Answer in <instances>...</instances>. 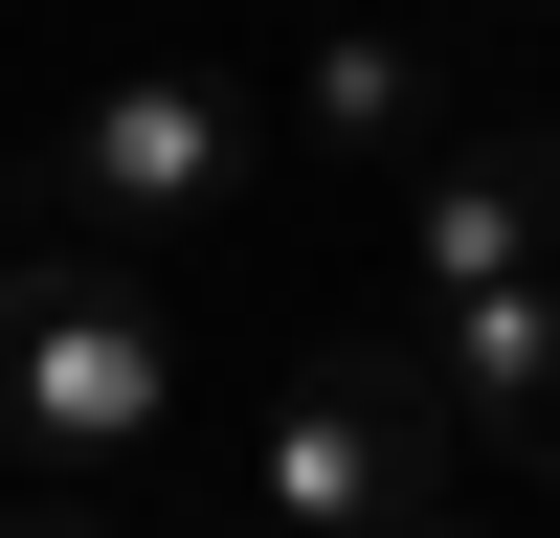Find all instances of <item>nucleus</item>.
Segmentation results:
<instances>
[{
  "instance_id": "nucleus-2",
  "label": "nucleus",
  "mask_w": 560,
  "mask_h": 538,
  "mask_svg": "<svg viewBox=\"0 0 560 538\" xmlns=\"http://www.w3.org/2000/svg\"><path fill=\"white\" fill-rule=\"evenodd\" d=\"M448 359L427 337H314L292 359V404H269V448H247V493H269V538H382V516H427L448 493Z\"/></svg>"
},
{
  "instance_id": "nucleus-1",
  "label": "nucleus",
  "mask_w": 560,
  "mask_h": 538,
  "mask_svg": "<svg viewBox=\"0 0 560 538\" xmlns=\"http://www.w3.org/2000/svg\"><path fill=\"white\" fill-rule=\"evenodd\" d=\"M158 426H179V314H158V269L23 247V269H0V471H23V493H90V471H135Z\"/></svg>"
},
{
  "instance_id": "nucleus-6",
  "label": "nucleus",
  "mask_w": 560,
  "mask_h": 538,
  "mask_svg": "<svg viewBox=\"0 0 560 538\" xmlns=\"http://www.w3.org/2000/svg\"><path fill=\"white\" fill-rule=\"evenodd\" d=\"M292 113L337 134V157H404V179L448 157V68H427V45H404V23H337V45H314V68H292Z\"/></svg>"
},
{
  "instance_id": "nucleus-5",
  "label": "nucleus",
  "mask_w": 560,
  "mask_h": 538,
  "mask_svg": "<svg viewBox=\"0 0 560 538\" xmlns=\"http://www.w3.org/2000/svg\"><path fill=\"white\" fill-rule=\"evenodd\" d=\"M427 359H448V426H471L516 493H560V269H538V292H471V314H427Z\"/></svg>"
},
{
  "instance_id": "nucleus-9",
  "label": "nucleus",
  "mask_w": 560,
  "mask_h": 538,
  "mask_svg": "<svg viewBox=\"0 0 560 538\" xmlns=\"http://www.w3.org/2000/svg\"><path fill=\"white\" fill-rule=\"evenodd\" d=\"M247 538H269V516H247Z\"/></svg>"
},
{
  "instance_id": "nucleus-7",
  "label": "nucleus",
  "mask_w": 560,
  "mask_h": 538,
  "mask_svg": "<svg viewBox=\"0 0 560 538\" xmlns=\"http://www.w3.org/2000/svg\"><path fill=\"white\" fill-rule=\"evenodd\" d=\"M0 538H113V516H90V493H0Z\"/></svg>"
},
{
  "instance_id": "nucleus-3",
  "label": "nucleus",
  "mask_w": 560,
  "mask_h": 538,
  "mask_svg": "<svg viewBox=\"0 0 560 538\" xmlns=\"http://www.w3.org/2000/svg\"><path fill=\"white\" fill-rule=\"evenodd\" d=\"M247 157H269V134H247V90H202V68H135V90H90V113L68 134H23V224H45V247H158V224H224V202H247Z\"/></svg>"
},
{
  "instance_id": "nucleus-8",
  "label": "nucleus",
  "mask_w": 560,
  "mask_h": 538,
  "mask_svg": "<svg viewBox=\"0 0 560 538\" xmlns=\"http://www.w3.org/2000/svg\"><path fill=\"white\" fill-rule=\"evenodd\" d=\"M382 538H516V516H471V493H427V516H382Z\"/></svg>"
},
{
  "instance_id": "nucleus-4",
  "label": "nucleus",
  "mask_w": 560,
  "mask_h": 538,
  "mask_svg": "<svg viewBox=\"0 0 560 538\" xmlns=\"http://www.w3.org/2000/svg\"><path fill=\"white\" fill-rule=\"evenodd\" d=\"M560 269V134H448L404 179V292L471 314V292H538Z\"/></svg>"
}]
</instances>
